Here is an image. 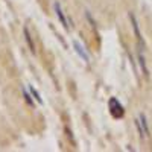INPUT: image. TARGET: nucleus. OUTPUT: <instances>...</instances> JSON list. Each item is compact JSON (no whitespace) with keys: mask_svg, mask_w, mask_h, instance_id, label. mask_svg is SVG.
<instances>
[{"mask_svg":"<svg viewBox=\"0 0 152 152\" xmlns=\"http://www.w3.org/2000/svg\"><path fill=\"white\" fill-rule=\"evenodd\" d=\"M23 35H24V40H26V43H28V47L31 49V52L35 53V43H34V40H32V35H31L28 26L23 28Z\"/></svg>","mask_w":152,"mask_h":152,"instance_id":"nucleus-6","label":"nucleus"},{"mask_svg":"<svg viewBox=\"0 0 152 152\" xmlns=\"http://www.w3.org/2000/svg\"><path fill=\"white\" fill-rule=\"evenodd\" d=\"M134 123H135V128H137V132H138V135H140V138H142V140H145L148 135H146V132H145V129H143V126H142V123H140V119H135Z\"/></svg>","mask_w":152,"mask_h":152,"instance_id":"nucleus-9","label":"nucleus"},{"mask_svg":"<svg viewBox=\"0 0 152 152\" xmlns=\"http://www.w3.org/2000/svg\"><path fill=\"white\" fill-rule=\"evenodd\" d=\"M110 107H111V114H113V116H116V117H122L123 116V108L119 104V100L111 99L110 100Z\"/></svg>","mask_w":152,"mask_h":152,"instance_id":"nucleus-5","label":"nucleus"},{"mask_svg":"<svg viewBox=\"0 0 152 152\" xmlns=\"http://www.w3.org/2000/svg\"><path fill=\"white\" fill-rule=\"evenodd\" d=\"M53 11L56 12V17H58V20L61 21L62 28L69 31V29H70V23H69V20H67V17H66V12H64V9H62V6H61V3L58 2V0H55V2H53Z\"/></svg>","mask_w":152,"mask_h":152,"instance_id":"nucleus-1","label":"nucleus"},{"mask_svg":"<svg viewBox=\"0 0 152 152\" xmlns=\"http://www.w3.org/2000/svg\"><path fill=\"white\" fill-rule=\"evenodd\" d=\"M73 49H75V52L79 55V58H82L85 62H90V55H88V52H87V50H85L78 41H76V40L73 41Z\"/></svg>","mask_w":152,"mask_h":152,"instance_id":"nucleus-4","label":"nucleus"},{"mask_svg":"<svg viewBox=\"0 0 152 152\" xmlns=\"http://www.w3.org/2000/svg\"><path fill=\"white\" fill-rule=\"evenodd\" d=\"M28 90H29V91L32 93V96H34V99L37 100V104H41V105H43V97L40 96V93H38V91L35 90V88H34L32 85H29V88H28Z\"/></svg>","mask_w":152,"mask_h":152,"instance_id":"nucleus-10","label":"nucleus"},{"mask_svg":"<svg viewBox=\"0 0 152 152\" xmlns=\"http://www.w3.org/2000/svg\"><path fill=\"white\" fill-rule=\"evenodd\" d=\"M85 17H87V20H88V23H90V24H91V26H93V28H96V23H94V20H93V17L90 15V12H88V11H85Z\"/></svg>","mask_w":152,"mask_h":152,"instance_id":"nucleus-11","label":"nucleus"},{"mask_svg":"<svg viewBox=\"0 0 152 152\" xmlns=\"http://www.w3.org/2000/svg\"><path fill=\"white\" fill-rule=\"evenodd\" d=\"M137 61H138V66H140V70H142V75L145 76L146 79H149V69H148V64H146V59H145V55L138 50L137 53Z\"/></svg>","mask_w":152,"mask_h":152,"instance_id":"nucleus-3","label":"nucleus"},{"mask_svg":"<svg viewBox=\"0 0 152 152\" xmlns=\"http://www.w3.org/2000/svg\"><path fill=\"white\" fill-rule=\"evenodd\" d=\"M23 96H24V100L28 102V105L35 107V102H37V100L34 99V96H32V93H31L29 90H26V88H23Z\"/></svg>","mask_w":152,"mask_h":152,"instance_id":"nucleus-8","label":"nucleus"},{"mask_svg":"<svg viewBox=\"0 0 152 152\" xmlns=\"http://www.w3.org/2000/svg\"><path fill=\"white\" fill-rule=\"evenodd\" d=\"M138 119H140V123H142V126H143L146 135L149 137V135H151V128H149V122H148L146 114H145V113H140V114H138Z\"/></svg>","mask_w":152,"mask_h":152,"instance_id":"nucleus-7","label":"nucleus"},{"mask_svg":"<svg viewBox=\"0 0 152 152\" xmlns=\"http://www.w3.org/2000/svg\"><path fill=\"white\" fill-rule=\"evenodd\" d=\"M128 17H129V20H131V24H132L134 35H135V38H137V41L142 44V47H145V40H143V37H142V32H140V28H138V21H137L135 15L132 14V12H129Z\"/></svg>","mask_w":152,"mask_h":152,"instance_id":"nucleus-2","label":"nucleus"}]
</instances>
